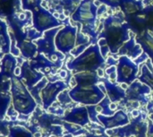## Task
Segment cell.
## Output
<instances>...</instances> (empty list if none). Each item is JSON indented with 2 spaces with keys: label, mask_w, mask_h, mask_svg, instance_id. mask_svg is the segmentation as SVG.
<instances>
[{
  "label": "cell",
  "mask_w": 153,
  "mask_h": 137,
  "mask_svg": "<svg viewBox=\"0 0 153 137\" xmlns=\"http://www.w3.org/2000/svg\"><path fill=\"white\" fill-rule=\"evenodd\" d=\"M102 4H105L106 5L109 6L112 10H117L119 8V2L120 0H99Z\"/></svg>",
  "instance_id": "836d02e7"
},
{
  "label": "cell",
  "mask_w": 153,
  "mask_h": 137,
  "mask_svg": "<svg viewBox=\"0 0 153 137\" xmlns=\"http://www.w3.org/2000/svg\"><path fill=\"white\" fill-rule=\"evenodd\" d=\"M10 92L13 107L18 114L29 116L35 111L38 105L36 101L17 76L11 79Z\"/></svg>",
  "instance_id": "277c9868"
},
{
  "label": "cell",
  "mask_w": 153,
  "mask_h": 137,
  "mask_svg": "<svg viewBox=\"0 0 153 137\" xmlns=\"http://www.w3.org/2000/svg\"><path fill=\"white\" fill-rule=\"evenodd\" d=\"M103 30L98 35V39H104L111 54H117L119 48L130 39V26L126 21L125 14L119 11L100 19Z\"/></svg>",
  "instance_id": "6da1fadb"
},
{
  "label": "cell",
  "mask_w": 153,
  "mask_h": 137,
  "mask_svg": "<svg viewBox=\"0 0 153 137\" xmlns=\"http://www.w3.org/2000/svg\"><path fill=\"white\" fill-rule=\"evenodd\" d=\"M48 83V80L44 77L39 83H37L34 87H32L30 90H29L30 93L31 94V96L34 98V100L36 101L37 104L42 105V101H41V97H40V93L42 89L47 85V83Z\"/></svg>",
  "instance_id": "484cf974"
},
{
  "label": "cell",
  "mask_w": 153,
  "mask_h": 137,
  "mask_svg": "<svg viewBox=\"0 0 153 137\" xmlns=\"http://www.w3.org/2000/svg\"><path fill=\"white\" fill-rule=\"evenodd\" d=\"M117 83L119 84L126 83L130 85L138 77L139 66H137L132 59H130L126 56H121L117 66Z\"/></svg>",
  "instance_id": "30bf717a"
},
{
  "label": "cell",
  "mask_w": 153,
  "mask_h": 137,
  "mask_svg": "<svg viewBox=\"0 0 153 137\" xmlns=\"http://www.w3.org/2000/svg\"><path fill=\"white\" fill-rule=\"evenodd\" d=\"M148 58H149L148 55H147L145 52H143L137 58H135V59L134 60V62L137 66H139V65H141V64L146 62V60H147Z\"/></svg>",
  "instance_id": "e575fe53"
},
{
  "label": "cell",
  "mask_w": 153,
  "mask_h": 137,
  "mask_svg": "<svg viewBox=\"0 0 153 137\" xmlns=\"http://www.w3.org/2000/svg\"><path fill=\"white\" fill-rule=\"evenodd\" d=\"M47 1H48V2H49V1H50V0H47Z\"/></svg>",
  "instance_id": "681fc988"
},
{
  "label": "cell",
  "mask_w": 153,
  "mask_h": 137,
  "mask_svg": "<svg viewBox=\"0 0 153 137\" xmlns=\"http://www.w3.org/2000/svg\"><path fill=\"white\" fill-rule=\"evenodd\" d=\"M48 112H49L52 115H57V116H62L65 112V109L63 108H61L59 105H56V102L47 110Z\"/></svg>",
  "instance_id": "d6a6232c"
},
{
  "label": "cell",
  "mask_w": 153,
  "mask_h": 137,
  "mask_svg": "<svg viewBox=\"0 0 153 137\" xmlns=\"http://www.w3.org/2000/svg\"><path fill=\"white\" fill-rule=\"evenodd\" d=\"M131 137H134V136H131Z\"/></svg>",
  "instance_id": "f907efd6"
},
{
  "label": "cell",
  "mask_w": 153,
  "mask_h": 137,
  "mask_svg": "<svg viewBox=\"0 0 153 137\" xmlns=\"http://www.w3.org/2000/svg\"><path fill=\"white\" fill-rule=\"evenodd\" d=\"M151 87L143 83L139 80H135L132 84L129 85L128 89L126 91V97L123 101H138L142 105H147L149 102L147 96L151 93Z\"/></svg>",
  "instance_id": "7c38bea8"
},
{
  "label": "cell",
  "mask_w": 153,
  "mask_h": 137,
  "mask_svg": "<svg viewBox=\"0 0 153 137\" xmlns=\"http://www.w3.org/2000/svg\"><path fill=\"white\" fill-rule=\"evenodd\" d=\"M17 67V58L8 53L3 56L0 60V74L6 80L14 77V71Z\"/></svg>",
  "instance_id": "ffe728a7"
},
{
  "label": "cell",
  "mask_w": 153,
  "mask_h": 137,
  "mask_svg": "<svg viewBox=\"0 0 153 137\" xmlns=\"http://www.w3.org/2000/svg\"><path fill=\"white\" fill-rule=\"evenodd\" d=\"M29 62L34 69L39 72H41L44 75L47 76H49V74H56L57 70L61 67L60 66L54 64L48 57L39 53H38L37 56L30 59Z\"/></svg>",
  "instance_id": "2e32d148"
},
{
  "label": "cell",
  "mask_w": 153,
  "mask_h": 137,
  "mask_svg": "<svg viewBox=\"0 0 153 137\" xmlns=\"http://www.w3.org/2000/svg\"><path fill=\"white\" fill-rule=\"evenodd\" d=\"M22 7L21 0H0V18L7 19L18 13Z\"/></svg>",
  "instance_id": "44dd1931"
},
{
  "label": "cell",
  "mask_w": 153,
  "mask_h": 137,
  "mask_svg": "<svg viewBox=\"0 0 153 137\" xmlns=\"http://www.w3.org/2000/svg\"><path fill=\"white\" fill-rule=\"evenodd\" d=\"M136 43H138L142 48L143 51L145 52L149 58L152 60L153 65V37L150 34L148 31H144L140 35L136 36L135 38Z\"/></svg>",
  "instance_id": "603a6c76"
},
{
  "label": "cell",
  "mask_w": 153,
  "mask_h": 137,
  "mask_svg": "<svg viewBox=\"0 0 153 137\" xmlns=\"http://www.w3.org/2000/svg\"><path fill=\"white\" fill-rule=\"evenodd\" d=\"M106 74L108 76V80H116L117 78V66H109L106 69Z\"/></svg>",
  "instance_id": "1f68e13d"
},
{
  "label": "cell",
  "mask_w": 153,
  "mask_h": 137,
  "mask_svg": "<svg viewBox=\"0 0 153 137\" xmlns=\"http://www.w3.org/2000/svg\"><path fill=\"white\" fill-rule=\"evenodd\" d=\"M0 46L1 52L5 55L10 53L11 47V38L8 31V25L6 22L0 18Z\"/></svg>",
  "instance_id": "cb8c5ba5"
},
{
  "label": "cell",
  "mask_w": 153,
  "mask_h": 137,
  "mask_svg": "<svg viewBox=\"0 0 153 137\" xmlns=\"http://www.w3.org/2000/svg\"><path fill=\"white\" fill-rule=\"evenodd\" d=\"M6 137H33V135L28 128L15 125L9 127V134Z\"/></svg>",
  "instance_id": "d4e9b609"
},
{
  "label": "cell",
  "mask_w": 153,
  "mask_h": 137,
  "mask_svg": "<svg viewBox=\"0 0 153 137\" xmlns=\"http://www.w3.org/2000/svg\"><path fill=\"white\" fill-rule=\"evenodd\" d=\"M59 76L61 78H66L67 77V71L66 70H61L59 72Z\"/></svg>",
  "instance_id": "ab89813d"
},
{
  "label": "cell",
  "mask_w": 153,
  "mask_h": 137,
  "mask_svg": "<svg viewBox=\"0 0 153 137\" xmlns=\"http://www.w3.org/2000/svg\"><path fill=\"white\" fill-rule=\"evenodd\" d=\"M18 78L28 90H30L44 78V74L34 69L30 66V62L25 60L21 66V74Z\"/></svg>",
  "instance_id": "4fadbf2b"
},
{
  "label": "cell",
  "mask_w": 153,
  "mask_h": 137,
  "mask_svg": "<svg viewBox=\"0 0 153 137\" xmlns=\"http://www.w3.org/2000/svg\"><path fill=\"white\" fill-rule=\"evenodd\" d=\"M57 100L59 101V103L62 105V106H65L67 104H70L72 102V99L69 95V91L67 90H65L64 92H62L58 97H57Z\"/></svg>",
  "instance_id": "4dcf8cb0"
},
{
  "label": "cell",
  "mask_w": 153,
  "mask_h": 137,
  "mask_svg": "<svg viewBox=\"0 0 153 137\" xmlns=\"http://www.w3.org/2000/svg\"><path fill=\"white\" fill-rule=\"evenodd\" d=\"M106 66V59L102 57L98 44L91 45L80 56L66 63L68 70L74 74L82 72H96Z\"/></svg>",
  "instance_id": "3957f363"
},
{
  "label": "cell",
  "mask_w": 153,
  "mask_h": 137,
  "mask_svg": "<svg viewBox=\"0 0 153 137\" xmlns=\"http://www.w3.org/2000/svg\"><path fill=\"white\" fill-rule=\"evenodd\" d=\"M31 14H32V26L38 32L41 34H43L45 31L48 30L60 27L63 24L65 25L69 23L68 17L64 22H62L59 19L56 18L49 10L44 8L41 5L35 8L31 12Z\"/></svg>",
  "instance_id": "52a82bcc"
},
{
  "label": "cell",
  "mask_w": 153,
  "mask_h": 137,
  "mask_svg": "<svg viewBox=\"0 0 153 137\" xmlns=\"http://www.w3.org/2000/svg\"><path fill=\"white\" fill-rule=\"evenodd\" d=\"M69 95L73 101L84 106L97 105L105 98L98 84L92 83H78L69 91Z\"/></svg>",
  "instance_id": "5b68a950"
},
{
  "label": "cell",
  "mask_w": 153,
  "mask_h": 137,
  "mask_svg": "<svg viewBox=\"0 0 153 137\" xmlns=\"http://www.w3.org/2000/svg\"><path fill=\"white\" fill-rule=\"evenodd\" d=\"M96 73H97V74H98V76L100 77V78H104L105 77V73H104V70H103V68H99L97 71H96Z\"/></svg>",
  "instance_id": "74e56055"
},
{
  "label": "cell",
  "mask_w": 153,
  "mask_h": 137,
  "mask_svg": "<svg viewBox=\"0 0 153 137\" xmlns=\"http://www.w3.org/2000/svg\"><path fill=\"white\" fill-rule=\"evenodd\" d=\"M97 10L98 7L94 4V0H82L75 12L71 15L73 22L82 25V32L91 38L92 45L98 44Z\"/></svg>",
  "instance_id": "7a4b0ae2"
},
{
  "label": "cell",
  "mask_w": 153,
  "mask_h": 137,
  "mask_svg": "<svg viewBox=\"0 0 153 137\" xmlns=\"http://www.w3.org/2000/svg\"><path fill=\"white\" fill-rule=\"evenodd\" d=\"M141 112H140V110L139 109H133L132 110V117H133V118H138L139 116H141Z\"/></svg>",
  "instance_id": "f35d334b"
},
{
  "label": "cell",
  "mask_w": 153,
  "mask_h": 137,
  "mask_svg": "<svg viewBox=\"0 0 153 137\" xmlns=\"http://www.w3.org/2000/svg\"><path fill=\"white\" fill-rule=\"evenodd\" d=\"M144 8L143 0H120L119 9L126 18L133 16L143 11Z\"/></svg>",
  "instance_id": "7402d4cb"
},
{
  "label": "cell",
  "mask_w": 153,
  "mask_h": 137,
  "mask_svg": "<svg viewBox=\"0 0 153 137\" xmlns=\"http://www.w3.org/2000/svg\"><path fill=\"white\" fill-rule=\"evenodd\" d=\"M12 100L11 92L1 93L0 94V119L3 120L7 114V109L9 108Z\"/></svg>",
  "instance_id": "4316f807"
},
{
  "label": "cell",
  "mask_w": 153,
  "mask_h": 137,
  "mask_svg": "<svg viewBox=\"0 0 153 137\" xmlns=\"http://www.w3.org/2000/svg\"><path fill=\"white\" fill-rule=\"evenodd\" d=\"M152 102H153V92H152Z\"/></svg>",
  "instance_id": "7dc6e473"
},
{
  "label": "cell",
  "mask_w": 153,
  "mask_h": 137,
  "mask_svg": "<svg viewBox=\"0 0 153 137\" xmlns=\"http://www.w3.org/2000/svg\"><path fill=\"white\" fill-rule=\"evenodd\" d=\"M150 118H151V120L153 122V110L151 112V116H150Z\"/></svg>",
  "instance_id": "bcb514c9"
},
{
  "label": "cell",
  "mask_w": 153,
  "mask_h": 137,
  "mask_svg": "<svg viewBox=\"0 0 153 137\" xmlns=\"http://www.w3.org/2000/svg\"><path fill=\"white\" fill-rule=\"evenodd\" d=\"M77 137H97V135L88 134V135H85V136H77Z\"/></svg>",
  "instance_id": "ee69618b"
},
{
  "label": "cell",
  "mask_w": 153,
  "mask_h": 137,
  "mask_svg": "<svg viewBox=\"0 0 153 137\" xmlns=\"http://www.w3.org/2000/svg\"><path fill=\"white\" fill-rule=\"evenodd\" d=\"M143 13L145 17L146 31H148L153 25V3L147 6H144L143 9Z\"/></svg>",
  "instance_id": "83f0119b"
},
{
  "label": "cell",
  "mask_w": 153,
  "mask_h": 137,
  "mask_svg": "<svg viewBox=\"0 0 153 137\" xmlns=\"http://www.w3.org/2000/svg\"><path fill=\"white\" fill-rule=\"evenodd\" d=\"M61 119L65 122L78 125L80 127H86L91 122L89 113L85 106L73 108L70 111L65 113Z\"/></svg>",
  "instance_id": "9a60e30c"
},
{
  "label": "cell",
  "mask_w": 153,
  "mask_h": 137,
  "mask_svg": "<svg viewBox=\"0 0 153 137\" xmlns=\"http://www.w3.org/2000/svg\"><path fill=\"white\" fill-rule=\"evenodd\" d=\"M22 9L24 11L32 12L35 8L41 5L42 0H21Z\"/></svg>",
  "instance_id": "f1b7e54d"
},
{
  "label": "cell",
  "mask_w": 153,
  "mask_h": 137,
  "mask_svg": "<svg viewBox=\"0 0 153 137\" xmlns=\"http://www.w3.org/2000/svg\"><path fill=\"white\" fill-rule=\"evenodd\" d=\"M98 119L106 130H111L125 127L130 123L128 115L123 110H117L113 116L107 117L99 114Z\"/></svg>",
  "instance_id": "5bb4252c"
},
{
  "label": "cell",
  "mask_w": 153,
  "mask_h": 137,
  "mask_svg": "<svg viewBox=\"0 0 153 137\" xmlns=\"http://www.w3.org/2000/svg\"><path fill=\"white\" fill-rule=\"evenodd\" d=\"M143 5L144 6H147L153 3V0H143Z\"/></svg>",
  "instance_id": "b9f144b4"
},
{
  "label": "cell",
  "mask_w": 153,
  "mask_h": 137,
  "mask_svg": "<svg viewBox=\"0 0 153 137\" xmlns=\"http://www.w3.org/2000/svg\"><path fill=\"white\" fill-rule=\"evenodd\" d=\"M67 88L68 84L64 81L48 82L40 93L43 109L47 111L56 101L58 95L65 90H67Z\"/></svg>",
  "instance_id": "8fae6325"
},
{
  "label": "cell",
  "mask_w": 153,
  "mask_h": 137,
  "mask_svg": "<svg viewBox=\"0 0 153 137\" xmlns=\"http://www.w3.org/2000/svg\"><path fill=\"white\" fill-rule=\"evenodd\" d=\"M94 4H95L97 7H99L100 5H101V4H102V3H101V2H100L99 0H94Z\"/></svg>",
  "instance_id": "7bdbcfd3"
},
{
  "label": "cell",
  "mask_w": 153,
  "mask_h": 137,
  "mask_svg": "<svg viewBox=\"0 0 153 137\" xmlns=\"http://www.w3.org/2000/svg\"><path fill=\"white\" fill-rule=\"evenodd\" d=\"M0 52H1V46H0Z\"/></svg>",
  "instance_id": "c3c4849f"
},
{
  "label": "cell",
  "mask_w": 153,
  "mask_h": 137,
  "mask_svg": "<svg viewBox=\"0 0 153 137\" xmlns=\"http://www.w3.org/2000/svg\"><path fill=\"white\" fill-rule=\"evenodd\" d=\"M117 104L111 102V104H110V109L113 110V111H117Z\"/></svg>",
  "instance_id": "60d3db41"
},
{
  "label": "cell",
  "mask_w": 153,
  "mask_h": 137,
  "mask_svg": "<svg viewBox=\"0 0 153 137\" xmlns=\"http://www.w3.org/2000/svg\"><path fill=\"white\" fill-rule=\"evenodd\" d=\"M148 31L150 32V34H151V35L153 37V25L151 27V28H150V29H149V30H148Z\"/></svg>",
  "instance_id": "f6af8a7d"
},
{
  "label": "cell",
  "mask_w": 153,
  "mask_h": 137,
  "mask_svg": "<svg viewBox=\"0 0 153 137\" xmlns=\"http://www.w3.org/2000/svg\"><path fill=\"white\" fill-rule=\"evenodd\" d=\"M148 125L144 121V117L139 116L136 118H133L132 122L128 125L111 130H107L106 134L111 136L113 134L116 137H147Z\"/></svg>",
  "instance_id": "9c48e42d"
},
{
  "label": "cell",
  "mask_w": 153,
  "mask_h": 137,
  "mask_svg": "<svg viewBox=\"0 0 153 137\" xmlns=\"http://www.w3.org/2000/svg\"><path fill=\"white\" fill-rule=\"evenodd\" d=\"M108 11V5H106L105 4H102L101 5H100L98 7V10H97V15L98 17L99 16H101L102 14H104L105 13H107Z\"/></svg>",
  "instance_id": "d590c367"
},
{
  "label": "cell",
  "mask_w": 153,
  "mask_h": 137,
  "mask_svg": "<svg viewBox=\"0 0 153 137\" xmlns=\"http://www.w3.org/2000/svg\"><path fill=\"white\" fill-rule=\"evenodd\" d=\"M87 108V110H88V113H89V118H90V120L93 123H97L99 125H101L100 122L99 121L98 119V115L99 113L96 111V107L95 105H91V106H86Z\"/></svg>",
  "instance_id": "f546056e"
},
{
  "label": "cell",
  "mask_w": 153,
  "mask_h": 137,
  "mask_svg": "<svg viewBox=\"0 0 153 137\" xmlns=\"http://www.w3.org/2000/svg\"><path fill=\"white\" fill-rule=\"evenodd\" d=\"M100 82L104 84V86L106 88V91H107L108 98L110 100L111 102L117 103V102L123 101L126 99V91L124 89L121 88V86H119L117 84V83H112L107 77L100 78Z\"/></svg>",
  "instance_id": "d6986e66"
},
{
  "label": "cell",
  "mask_w": 153,
  "mask_h": 137,
  "mask_svg": "<svg viewBox=\"0 0 153 137\" xmlns=\"http://www.w3.org/2000/svg\"><path fill=\"white\" fill-rule=\"evenodd\" d=\"M117 63H118V60H116L115 58H113L111 56L108 57L106 60V65L109 66H117Z\"/></svg>",
  "instance_id": "8d00e7d4"
},
{
  "label": "cell",
  "mask_w": 153,
  "mask_h": 137,
  "mask_svg": "<svg viewBox=\"0 0 153 137\" xmlns=\"http://www.w3.org/2000/svg\"><path fill=\"white\" fill-rule=\"evenodd\" d=\"M78 27L71 24H65L56 33L55 44L56 50L64 55H68L76 46Z\"/></svg>",
  "instance_id": "ba28073f"
},
{
  "label": "cell",
  "mask_w": 153,
  "mask_h": 137,
  "mask_svg": "<svg viewBox=\"0 0 153 137\" xmlns=\"http://www.w3.org/2000/svg\"><path fill=\"white\" fill-rule=\"evenodd\" d=\"M130 39L128 41H126L118 50L117 52V55L119 57L121 56H126L127 57H129L130 59H132L133 61L137 58L143 51V48L142 47L136 43V40H135V38H136V34L130 31Z\"/></svg>",
  "instance_id": "e0dca14e"
},
{
  "label": "cell",
  "mask_w": 153,
  "mask_h": 137,
  "mask_svg": "<svg viewBox=\"0 0 153 137\" xmlns=\"http://www.w3.org/2000/svg\"><path fill=\"white\" fill-rule=\"evenodd\" d=\"M61 29L62 27L60 26L48 30L43 33V36L40 39L34 41L38 48V53L44 55L51 62L60 66H62L65 56L56 50L55 44V37Z\"/></svg>",
  "instance_id": "8992f818"
},
{
  "label": "cell",
  "mask_w": 153,
  "mask_h": 137,
  "mask_svg": "<svg viewBox=\"0 0 153 137\" xmlns=\"http://www.w3.org/2000/svg\"><path fill=\"white\" fill-rule=\"evenodd\" d=\"M82 0H50L48 3L52 9L49 10L51 13L56 11V13H64L66 17L71 16L77 7L79 6Z\"/></svg>",
  "instance_id": "ac0fdd59"
}]
</instances>
